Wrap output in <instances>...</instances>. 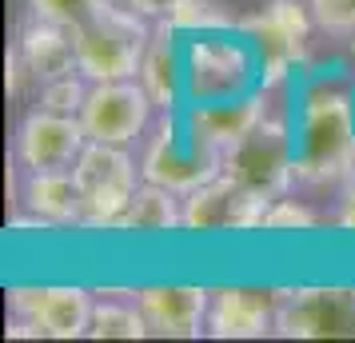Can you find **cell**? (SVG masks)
Returning <instances> with one entry per match:
<instances>
[{"mask_svg": "<svg viewBox=\"0 0 355 343\" xmlns=\"http://www.w3.org/2000/svg\"><path fill=\"white\" fill-rule=\"evenodd\" d=\"M268 96L272 92H248L240 100H216V104H184L180 116H184V124L192 132L200 144H208L211 152H220V160H224V152H232L236 144H243L252 132L272 116L268 108Z\"/></svg>", "mask_w": 355, "mask_h": 343, "instance_id": "13", "label": "cell"}, {"mask_svg": "<svg viewBox=\"0 0 355 343\" xmlns=\"http://www.w3.org/2000/svg\"><path fill=\"white\" fill-rule=\"evenodd\" d=\"M275 311H279V292L263 288H220L211 292L208 304V335L211 340H263L275 331Z\"/></svg>", "mask_w": 355, "mask_h": 343, "instance_id": "15", "label": "cell"}, {"mask_svg": "<svg viewBox=\"0 0 355 343\" xmlns=\"http://www.w3.org/2000/svg\"><path fill=\"white\" fill-rule=\"evenodd\" d=\"M240 28L259 56V88L284 92L311 52V28H315L311 4L307 0H268L256 17L240 20Z\"/></svg>", "mask_w": 355, "mask_h": 343, "instance_id": "4", "label": "cell"}, {"mask_svg": "<svg viewBox=\"0 0 355 343\" xmlns=\"http://www.w3.org/2000/svg\"><path fill=\"white\" fill-rule=\"evenodd\" d=\"M140 176L176 196H188L211 176H220V152L200 144L180 112H164V120L156 124V132L148 136L144 152H140Z\"/></svg>", "mask_w": 355, "mask_h": 343, "instance_id": "7", "label": "cell"}, {"mask_svg": "<svg viewBox=\"0 0 355 343\" xmlns=\"http://www.w3.org/2000/svg\"><path fill=\"white\" fill-rule=\"evenodd\" d=\"M160 20L172 28V33L184 36V40H188V36H204V33L240 28V20L232 17L224 4H216V0H176Z\"/></svg>", "mask_w": 355, "mask_h": 343, "instance_id": "20", "label": "cell"}, {"mask_svg": "<svg viewBox=\"0 0 355 343\" xmlns=\"http://www.w3.org/2000/svg\"><path fill=\"white\" fill-rule=\"evenodd\" d=\"M88 335L92 340H144L152 335L148 331L144 311L132 304H120V299H100L92 308V324H88Z\"/></svg>", "mask_w": 355, "mask_h": 343, "instance_id": "21", "label": "cell"}, {"mask_svg": "<svg viewBox=\"0 0 355 343\" xmlns=\"http://www.w3.org/2000/svg\"><path fill=\"white\" fill-rule=\"evenodd\" d=\"M315 224H320V216L307 208L304 200L295 196H275L272 204H268V212H263V228L259 231H315Z\"/></svg>", "mask_w": 355, "mask_h": 343, "instance_id": "23", "label": "cell"}, {"mask_svg": "<svg viewBox=\"0 0 355 343\" xmlns=\"http://www.w3.org/2000/svg\"><path fill=\"white\" fill-rule=\"evenodd\" d=\"M336 228L355 236V168L352 176L339 184V200H336Z\"/></svg>", "mask_w": 355, "mask_h": 343, "instance_id": "26", "label": "cell"}, {"mask_svg": "<svg viewBox=\"0 0 355 343\" xmlns=\"http://www.w3.org/2000/svg\"><path fill=\"white\" fill-rule=\"evenodd\" d=\"M355 331V292L347 288H291L279 292L275 311V335L284 340H336Z\"/></svg>", "mask_w": 355, "mask_h": 343, "instance_id": "9", "label": "cell"}, {"mask_svg": "<svg viewBox=\"0 0 355 343\" xmlns=\"http://www.w3.org/2000/svg\"><path fill=\"white\" fill-rule=\"evenodd\" d=\"M96 299L76 283H20L8 288V311L40 331V340H80L88 335Z\"/></svg>", "mask_w": 355, "mask_h": 343, "instance_id": "10", "label": "cell"}, {"mask_svg": "<svg viewBox=\"0 0 355 343\" xmlns=\"http://www.w3.org/2000/svg\"><path fill=\"white\" fill-rule=\"evenodd\" d=\"M20 204L44 231L80 228V192L72 180V168L60 172H28L20 188Z\"/></svg>", "mask_w": 355, "mask_h": 343, "instance_id": "17", "label": "cell"}, {"mask_svg": "<svg viewBox=\"0 0 355 343\" xmlns=\"http://www.w3.org/2000/svg\"><path fill=\"white\" fill-rule=\"evenodd\" d=\"M132 299L144 311L148 331L160 340H196L208 331L211 292L200 283H148Z\"/></svg>", "mask_w": 355, "mask_h": 343, "instance_id": "14", "label": "cell"}, {"mask_svg": "<svg viewBox=\"0 0 355 343\" xmlns=\"http://www.w3.org/2000/svg\"><path fill=\"white\" fill-rule=\"evenodd\" d=\"M120 231H140V236H160V231H184V196L168 192L160 184L140 180L128 212L120 220Z\"/></svg>", "mask_w": 355, "mask_h": 343, "instance_id": "19", "label": "cell"}, {"mask_svg": "<svg viewBox=\"0 0 355 343\" xmlns=\"http://www.w3.org/2000/svg\"><path fill=\"white\" fill-rule=\"evenodd\" d=\"M295 184H343L355 168V88L331 72H307L291 96Z\"/></svg>", "mask_w": 355, "mask_h": 343, "instance_id": "1", "label": "cell"}, {"mask_svg": "<svg viewBox=\"0 0 355 343\" xmlns=\"http://www.w3.org/2000/svg\"><path fill=\"white\" fill-rule=\"evenodd\" d=\"M259 92V56L243 28L184 40V104H216Z\"/></svg>", "mask_w": 355, "mask_h": 343, "instance_id": "2", "label": "cell"}, {"mask_svg": "<svg viewBox=\"0 0 355 343\" xmlns=\"http://www.w3.org/2000/svg\"><path fill=\"white\" fill-rule=\"evenodd\" d=\"M148 17L136 8L120 4H104L92 20H84L80 28H72V49H76V68L88 84L104 80H136L140 60L148 49Z\"/></svg>", "mask_w": 355, "mask_h": 343, "instance_id": "3", "label": "cell"}, {"mask_svg": "<svg viewBox=\"0 0 355 343\" xmlns=\"http://www.w3.org/2000/svg\"><path fill=\"white\" fill-rule=\"evenodd\" d=\"M272 200L243 192L232 176H211L196 192L184 196V231L192 236H220V231H259Z\"/></svg>", "mask_w": 355, "mask_h": 343, "instance_id": "11", "label": "cell"}, {"mask_svg": "<svg viewBox=\"0 0 355 343\" xmlns=\"http://www.w3.org/2000/svg\"><path fill=\"white\" fill-rule=\"evenodd\" d=\"M84 144H88V132H84L80 116L33 108L20 120L12 156H17V164L24 172H60V168L76 164Z\"/></svg>", "mask_w": 355, "mask_h": 343, "instance_id": "12", "label": "cell"}, {"mask_svg": "<svg viewBox=\"0 0 355 343\" xmlns=\"http://www.w3.org/2000/svg\"><path fill=\"white\" fill-rule=\"evenodd\" d=\"M152 112H156V104L140 88V80H104L88 84V96L80 104V124L88 140L128 148L148 132Z\"/></svg>", "mask_w": 355, "mask_h": 343, "instance_id": "8", "label": "cell"}, {"mask_svg": "<svg viewBox=\"0 0 355 343\" xmlns=\"http://www.w3.org/2000/svg\"><path fill=\"white\" fill-rule=\"evenodd\" d=\"M72 180L80 192V228L120 231V220L144 176H140V164L128 156V148L88 140L72 164Z\"/></svg>", "mask_w": 355, "mask_h": 343, "instance_id": "5", "label": "cell"}, {"mask_svg": "<svg viewBox=\"0 0 355 343\" xmlns=\"http://www.w3.org/2000/svg\"><path fill=\"white\" fill-rule=\"evenodd\" d=\"M220 172L232 176L243 192L263 200L284 196L295 184V136H291V108L284 116H268L243 144L224 152Z\"/></svg>", "mask_w": 355, "mask_h": 343, "instance_id": "6", "label": "cell"}, {"mask_svg": "<svg viewBox=\"0 0 355 343\" xmlns=\"http://www.w3.org/2000/svg\"><path fill=\"white\" fill-rule=\"evenodd\" d=\"M112 0H28V12L36 20H49V24H60V28H80L84 20H92Z\"/></svg>", "mask_w": 355, "mask_h": 343, "instance_id": "22", "label": "cell"}, {"mask_svg": "<svg viewBox=\"0 0 355 343\" xmlns=\"http://www.w3.org/2000/svg\"><path fill=\"white\" fill-rule=\"evenodd\" d=\"M124 4H128V8H136V12H140V17H148V20H160L164 12L176 4V0H124Z\"/></svg>", "mask_w": 355, "mask_h": 343, "instance_id": "27", "label": "cell"}, {"mask_svg": "<svg viewBox=\"0 0 355 343\" xmlns=\"http://www.w3.org/2000/svg\"><path fill=\"white\" fill-rule=\"evenodd\" d=\"M88 96V80L80 72H64L56 80L40 84V108H52V112H64V116H80V104Z\"/></svg>", "mask_w": 355, "mask_h": 343, "instance_id": "24", "label": "cell"}, {"mask_svg": "<svg viewBox=\"0 0 355 343\" xmlns=\"http://www.w3.org/2000/svg\"><path fill=\"white\" fill-rule=\"evenodd\" d=\"M136 80L152 96L156 112H180L184 108V36L172 33L164 20H156V28L148 36Z\"/></svg>", "mask_w": 355, "mask_h": 343, "instance_id": "16", "label": "cell"}, {"mask_svg": "<svg viewBox=\"0 0 355 343\" xmlns=\"http://www.w3.org/2000/svg\"><path fill=\"white\" fill-rule=\"evenodd\" d=\"M315 28L327 36H355V0H307Z\"/></svg>", "mask_w": 355, "mask_h": 343, "instance_id": "25", "label": "cell"}, {"mask_svg": "<svg viewBox=\"0 0 355 343\" xmlns=\"http://www.w3.org/2000/svg\"><path fill=\"white\" fill-rule=\"evenodd\" d=\"M24 64L33 72L36 84L44 80H56L64 72H80L76 68V49H72V33L60 28V24H49V20H28L20 28V40H17Z\"/></svg>", "mask_w": 355, "mask_h": 343, "instance_id": "18", "label": "cell"}]
</instances>
